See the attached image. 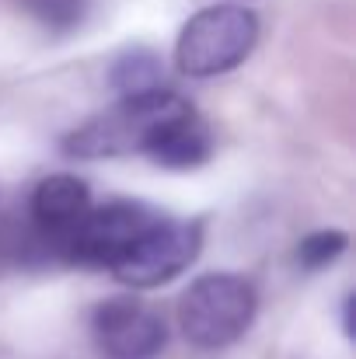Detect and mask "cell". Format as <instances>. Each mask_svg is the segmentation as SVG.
Returning a JSON list of instances; mask_svg holds the SVG:
<instances>
[{"label": "cell", "mask_w": 356, "mask_h": 359, "mask_svg": "<svg viewBox=\"0 0 356 359\" xmlns=\"http://www.w3.org/2000/svg\"><path fill=\"white\" fill-rule=\"evenodd\" d=\"M91 342L102 359H157L168 346V325L154 307L112 297L91 311Z\"/></svg>", "instance_id": "obj_6"}, {"label": "cell", "mask_w": 356, "mask_h": 359, "mask_svg": "<svg viewBox=\"0 0 356 359\" xmlns=\"http://www.w3.org/2000/svg\"><path fill=\"white\" fill-rule=\"evenodd\" d=\"M109 84L119 91V98H140L164 88V63L150 49H126L109 67Z\"/></svg>", "instance_id": "obj_9"}, {"label": "cell", "mask_w": 356, "mask_h": 359, "mask_svg": "<svg viewBox=\"0 0 356 359\" xmlns=\"http://www.w3.org/2000/svg\"><path fill=\"white\" fill-rule=\"evenodd\" d=\"M255 286L235 272L199 276L178 300V328L199 349H224L237 342L255 318Z\"/></svg>", "instance_id": "obj_1"}, {"label": "cell", "mask_w": 356, "mask_h": 359, "mask_svg": "<svg viewBox=\"0 0 356 359\" xmlns=\"http://www.w3.org/2000/svg\"><path fill=\"white\" fill-rule=\"evenodd\" d=\"M178 105H182V98L168 88L140 95V98H122L116 109H109V112L88 119L84 126H77L74 133H67L63 154L77 157V161L133 154V150H140L147 129L157 119H164L168 112H175Z\"/></svg>", "instance_id": "obj_4"}, {"label": "cell", "mask_w": 356, "mask_h": 359, "mask_svg": "<svg viewBox=\"0 0 356 359\" xmlns=\"http://www.w3.org/2000/svg\"><path fill=\"white\" fill-rule=\"evenodd\" d=\"M346 244H350V238L343 231H315V234H308V238L297 244V262L304 269L318 272V269L332 265L346 251Z\"/></svg>", "instance_id": "obj_11"}, {"label": "cell", "mask_w": 356, "mask_h": 359, "mask_svg": "<svg viewBox=\"0 0 356 359\" xmlns=\"http://www.w3.org/2000/svg\"><path fill=\"white\" fill-rule=\"evenodd\" d=\"M140 154H147L161 168L189 171V168H199V164L210 161L213 133H210L206 119L189 102H182L175 112H168L164 119H157L147 129V136L140 143Z\"/></svg>", "instance_id": "obj_8"}, {"label": "cell", "mask_w": 356, "mask_h": 359, "mask_svg": "<svg viewBox=\"0 0 356 359\" xmlns=\"http://www.w3.org/2000/svg\"><path fill=\"white\" fill-rule=\"evenodd\" d=\"M203 248V224L199 220H175V217H154L133 244L122 251L116 265L109 269L119 283L133 290H154L171 283L178 272H185Z\"/></svg>", "instance_id": "obj_3"}, {"label": "cell", "mask_w": 356, "mask_h": 359, "mask_svg": "<svg viewBox=\"0 0 356 359\" xmlns=\"http://www.w3.org/2000/svg\"><path fill=\"white\" fill-rule=\"evenodd\" d=\"M157 217L147 203L136 199H112L105 206H91L84 224L77 227L74 241L63 251V265H81V269H112L122 251L133 244V238Z\"/></svg>", "instance_id": "obj_5"}, {"label": "cell", "mask_w": 356, "mask_h": 359, "mask_svg": "<svg viewBox=\"0 0 356 359\" xmlns=\"http://www.w3.org/2000/svg\"><path fill=\"white\" fill-rule=\"evenodd\" d=\"M91 189L77 175H49L35 185L28 199V217H32V238L35 248L46 258L63 262L67 244L74 241L77 227L91 213Z\"/></svg>", "instance_id": "obj_7"}, {"label": "cell", "mask_w": 356, "mask_h": 359, "mask_svg": "<svg viewBox=\"0 0 356 359\" xmlns=\"http://www.w3.org/2000/svg\"><path fill=\"white\" fill-rule=\"evenodd\" d=\"M258 18L241 4H213L185 21L175 46V63L185 77H217L244 63L255 49Z\"/></svg>", "instance_id": "obj_2"}, {"label": "cell", "mask_w": 356, "mask_h": 359, "mask_svg": "<svg viewBox=\"0 0 356 359\" xmlns=\"http://www.w3.org/2000/svg\"><path fill=\"white\" fill-rule=\"evenodd\" d=\"M21 11L53 35H70L88 14V0H18Z\"/></svg>", "instance_id": "obj_10"}]
</instances>
